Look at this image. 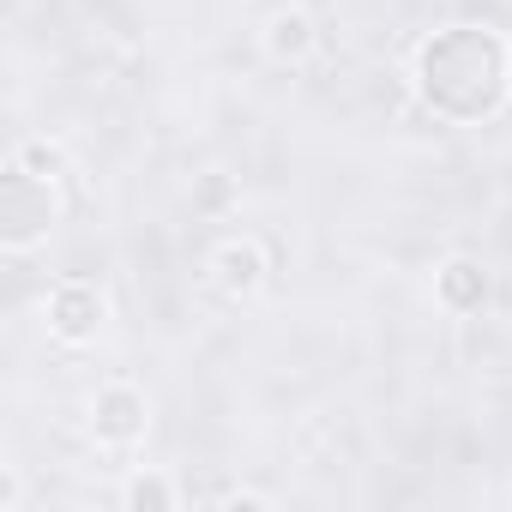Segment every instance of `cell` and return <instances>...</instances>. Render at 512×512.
Masks as SVG:
<instances>
[{
	"instance_id": "cell-4",
	"label": "cell",
	"mask_w": 512,
	"mask_h": 512,
	"mask_svg": "<svg viewBox=\"0 0 512 512\" xmlns=\"http://www.w3.org/2000/svg\"><path fill=\"white\" fill-rule=\"evenodd\" d=\"M91 422H97V440H109V446H133V440L145 434V398H139L133 386H109V392H97Z\"/></svg>"
},
{
	"instance_id": "cell-7",
	"label": "cell",
	"mask_w": 512,
	"mask_h": 512,
	"mask_svg": "<svg viewBox=\"0 0 512 512\" xmlns=\"http://www.w3.org/2000/svg\"><path fill=\"white\" fill-rule=\"evenodd\" d=\"M266 43H272V55H284V61L308 55V49H314V25H308V13H278Z\"/></svg>"
},
{
	"instance_id": "cell-3",
	"label": "cell",
	"mask_w": 512,
	"mask_h": 512,
	"mask_svg": "<svg viewBox=\"0 0 512 512\" xmlns=\"http://www.w3.org/2000/svg\"><path fill=\"white\" fill-rule=\"evenodd\" d=\"M103 314H109V302L97 296V284H61L55 296H49V332L55 338H67V344H85V338H97L103 332Z\"/></svg>"
},
{
	"instance_id": "cell-1",
	"label": "cell",
	"mask_w": 512,
	"mask_h": 512,
	"mask_svg": "<svg viewBox=\"0 0 512 512\" xmlns=\"http://www.w3.org/2000/svg\"><path fill=\"white\" fill-rule=\"evenodd\" d=\"M416 91L446 121H482L512 91V49H500V37L470 31V25L464 31H446V37H434L422 49Z\"/></svg>"
},
{
	"instance_id": "cell-5",
	"label": "cell",
	"mask_w": 512,
	"mask_h": 512,
	"mask_svg": "<svg viewBox=\"0 0 512 512\" xmlns=\"http://www.w3.org/2000/svg\"><path fill=\"white\" fill-rule=\"evenodd\" d=\"M440 296H446L452 308H482V296H488V272H482L476 260H452V266L440 272Z\"/></svg>"
},
{
	"instance_id": "cell-2",
	"label": "cell",
	"mask_w": 512,
	"mask_h": 512,
	"mask_svg": "<svg viewBox=\"0 0 512 512\" xmlns=\"http://www.w3.org/2000/svg\"><path fill=\"white\" fill-rule=\"evenodd\" d=\"M49 217H55V175L13 163L7 181H0V235H7V247H31L37 235H49Z\"/></svg>"
},
{
	"instance_id": "cell-8",
	"label": "cell",
	"mask_w": 512,
	"mask_h": 512,
	"mask_svg": "<svg viewBox=\"0 0 512 512\" xmlns=\"http://www.w3.org/2000/svg\"><path fill=\"white\" fill-rule=\"evenodd\" d=\"M127 506H175V488H169V482H145V476H139V482L127 488Z\"/></svg>"
},
{
	"instance_id": "cell-6",
	"label": "cell",
	"mask_w": 512,
	"mask_h": 512,
	"mask_svg": "<svg viewBox=\"0 0 512 512\" xmlns=\"http://www.w3.org/2000/svg\"><path fill=\"white\" fill-rule=\"evenodd\" d=\"M217 272H223V290H253L260 284V272H266V260H260V247H247V241H229L223 253H217Z\"/></svg>"
}]
</instances>
